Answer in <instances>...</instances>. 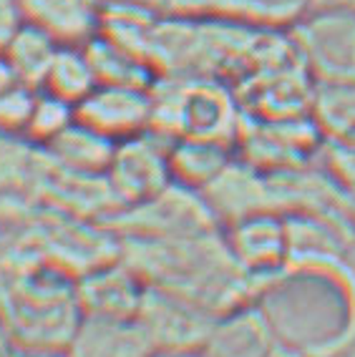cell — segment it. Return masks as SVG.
<instances>
[{
	"instance_id": "8",
	"label": "cell",
	"mask_w": 355,
	"mask_h": 357,
	"mask_svg": "<svg viewBox=\"0 0 355 357\" xmlns=\"http://www.w3.org/2000/svg\"><path fill=\"white\" fill-rule=\"evenodd\" d=\"M76 119L114 141L131 139L152 128L154 93L146 86L99 83L76 106Z\"/></svg>"
},
{
	"instance_id": "21",
	"label": "cell",
	"mask_w": 355,
	"mask_h": 357,
	"mask_svg": "<svg viewBox=\"0 0 355 357\" xmlns=\"http://www.w3.org/2000/svg\"><path fill=\"white\" fill-rule=\"evenodd\" d=\"M317 166L335 186L342 202L355 204V144H330L323 141L317 153Z\"/></svg>"
},
{
	"instance_id": "10",
	"label": "cell",
	"mask_w": 355,
	"mask_h": 357,
	"mask_svg": "<svg viewBox=\"0 0 355 357\" xmlns=\"http://www.w3.org/2000/svg\"><path fill=\"white\" fill-rule=\"evenodd\" d=\"M282 347L280 330L262 305L232 307L217 314L202 352L207 357H275Z\"/></svg>"
},
{
	"instance_id": "28",
	"label": "cell",
	"mask_w": 355,
	"mask_h": 357,
	"mask_svg": "<svg viewBox=\"0 0 355 357\" xmlns=\"http://www.w3.org/2000/svg\"><path fill=\"white\" fill-rule=\"evenodd\" d=\"M8 330L3 327V322H0V357H10L13 352H10V342H8Z\"/></svg>"
},
{
	"instance_id": "23",
	"label": "cell",
	"mask_w": 355,
	"mask_h": 357,
	"mask_svg": "<svg viewBox=\"0 0 355 357\" xmlns=\"http://www.w3.org/2000/svg\"><path fill=\"white\" fill-rule=\"evenodd\" d=\"M305 357H355V330H345L335 337L303 352Z\"/></svg>"
},
{
	"instance_id": "27",
	"label": "cell",
	"mask_w": 355,
	"mask_h": 357,
	"mask_svg": "<svg viewBox=\"0 0 355 357\" xmlns=\"http://www.w3.org/2000/svg\"><path fill=\"white\" fill-rule=\"evenodd\" d=\"M152 357H207L202 350H157Z\"/></svg>"
},
{
	"instance_id": "3",
	"label": "cell",
	"mask_w": 355,
	"mask_h": 357,
	"mask_svg": "<svg viewBox=\"0 0 355 357\" xmlns=\"http://www.w3.org/2000/svg\"><path fill=\"white\" fill-rule=\"evenodd\" d=\"M287 36L315 83L355 78V8L307 6Z\"/></svg>"
},
{
	"instance_id": "9",
	"label": "cell",
	"mask_w": 355,
	"mask_h": 357,
	"mask_svg": "<svg viewBox=\"0 0 355 357\" xmlns=\"http://www.w3.org/2000/svg\"><path fill=\"white\" fill-rule=\"evenodd\" d=\"M199 194L215 214L217 224H232L267 209L280 211L273 176L260 172L242 156H235L232 164Z\"/></svg>"
},
{
	"instance_id": "20",
	"label": "cell",
	"mask_w": 355,
	"mask_h": 357,
	"mask_svg": "<svg viewBox=\"0 0 355 357\" xmlns=\"http://www.w3.org/2000/svg\"><path fill=\"white\" fill-rule=\"evenodd\" d=\"M73 121H76V106L73 103L38 89L36 106H33L31 121H28L26 128V139H31L33 144L45 149L53 139L64 134Z\"/></svg>"
},
{
	"instance_id": "1",
	"label": "cell",
	"mask_w": 355,
	"mask_h": 357,
	"mask_svg": "<svg viewBox=\"0 0 355 357\" xmlns=\"http://www.w3.org/2000/svg\"><path fill=\"white\" fill-rule=\"evenodd\" d=\"M152 128L169 141L204 136L235 144L242 123L237 93L217 76H161L152 86Z\"/></svg>"
},
{
	"instance_id": "22",
	"label": "cell",
	"mask_w": 355,
	"mask_h": 357,
	"mask_svg": "<svg viewBox=\"0 0 355 357\" xmlns=\"http://www.w3.org/2000/svg\"><path fill=\"white\" fill-rule=\"evenodd\" d=\"M36 96H38V89H33L28 83H18L6 93H0V139L26 136Z\"/></svg>"
},
{
	"instance_id": "6",
	"label": "cell",
	"mask_w": 355,
	"mask_h": 357,
	"mask_svg": "<svg viewBox=\"0 0 355 357\" xmlns=\"http://www.w3.org/2000/svg\"><path fill=\"white\" fill-rule=\"evenodd\" d=\"M136 319L154 350H202L217 314L177 292L146 284Z\"/></svg>"
},
{
	"instance_id": "11",
	"label": "cell",
	"mask_w": 355,
	"mask_h": 357,
	"mask_svg": "<svg viewBox=\"0 0 355 357\" xmlns=\"http://www.w3.org/2000/svg\"><path fill=\"white\" fill-rule=\"evenodd\" d=\"M146 282L124 261H101L76 282V297L83 317L133 319L139 314Z\"/></svg>"
},
{
	"instance_id": "19",
	"label": "cell",
	"mask_w": 355,
	"mask_h": 357,
	"mask_svg": "<svg viewBox=\"0 0 355 357\" xmlns=\"http://www.w3.org/2000/svg\"><path fill=\"white\" fill-rule=\"evenodd\" d=\"M58 48H61V43H56L48 33L31 26V23H23V28L15 33L13 40L6 45L3 56L10 61L20 83H28L33 89H41Z\"/></svg>"
},
{
	"instance_id": "14",
	"label": "cell",
	"mask_w": 355,
	"mask_h": 357,
	"mask_svg": "<svg viewBox=\"0 0 355 357\" xmlns=\"http://www.w3.org/2000/svg\"><path fill=\"white\" fill-rule=\"evenodd\" d=\"M237 156L235 144L204 136H182L169 144L171 181L204 192Z\"/></svg>"
},
{
	"instance_id": "7",
	"label": "cell",
	"mask_w": 355,
	"mask_h": 357,
	"mask_svg": "<svg viewBox=\"0 0 355 357\" xmlns=\"http://www.w3.org/2000/svg\"><path fill=\"white\" fill-rule=\"evenodd\" d=\"M229 255L254 280H270L290 264V222L285 211L267 209L227 224Z\"/></svg>"
},
{
	"instance_id": "18",
	"label": "cell",
	"mask_w": 355,
	"mask_h": 357,
	"mask_svg": "<svg viewBox=\"0 0 355 357\" xmlns=\"http://www.w3.org/2000/svg\"><path fill=\"white\" fill-rule=\"evenodd\" d=\"M96 86H99V78H96L86 48L83 45H61L41 89L78 106Z\"/></svg>"
},
{
	"instance_id": "25",
	"label": "cell",
	"mask_w": 355,
	"mask_h": 357,
	"mask_svg": "<svg viewBox=\"0 0 355 357\" xmlns=\"http://www.w3.org/2000/svg\"><path fill=\"white\" fill-rule=\"evenodd\" d=\"M18 83H20V78L15 76L10 61L0 53V93H6L8 89H13V86H18Z\"/></svg>"
},
{
	"instance_id": "26",
	"label": "cell",
	"mask_w": 355,
	"mask_h": 357,
	"mask_svg": "<svg viewBox=\"0 0 355 357\" xmlns=\"http://www.w3.org/2000/svg\"><path fill=\"white\" fill-rule=\"evenodd\" d=\"M10 357H68L66 350H38V347H20Z\"/></svg>"
},
{
	"instance_id": "4",
	"label": "cell",
	"mask_w": 355,
	"mask_h": 357,
	"mask_svg": "<svg viewBox=\"0 0 355 357\" xmlns=\"http://www.w3.org/2000/svg\"><path fill=\"white\" fill-rule=\"evenodd\" d=\"M114 227L126 239H169L212 231L217 219L202 194L171 181L157 197L116 211Z\"/></svg>"
},
{
	"instance_id": "5",
	"label": "cell",
	"mask_w": 355,
	"mask_h": 357,
	"mask_svg": "<svg viewBox=\"0 0 355 357\" xmlns=\"http://www.w3.org/2000/svg\"><path fill=\"white\" fill-rule=\"evenodd\" d=\"M169 144L171 141L154 128L116 144L106 181L119 209L141 204L171 184Z\"/></svg>"
},
{
	"instance_id": "12",
	"label": "cell",
	"mask_w": 355,
	"mask_h": 357,
	"mask_svg": "<svg viewBox=\"0 0 355 357\" xmlns=\"http://www.w3.org/2000/svg\"><path fill=\"white\" fill-rule=\"evenodd\" d=\"M154 344L136 317H81L66 355L68 357H152Z\"/></svg>"
},
{
	"instance_id": "16",
	"label": "cell",
	"mask_w": 355,
	"mask_h": 357,
	"mask_svg": "<svg viewBox=\"0 0 355 357\" xmlns=\"http://www.w3.org/2000/svg\"><path fill=\"white\" fill-rule=\"evenodd\" d=\"M91 58L99 83H116V86H146L152 89L159 73L149 58L131 51L124 43L114 40L106 33H96L89 43L83 45Z\"/></svg>"
},
{
	"instance_id": "15",
	"label": "cell",
	"mask_w": 355,
	"mask_h": 357,
	"mask_svg": "<svg viewBox=\"0 0 355 357\" xmlns=\"http://www.w3.org/2000/svg\"><path fill=\"white\" fill-rule=\"evenodd\" d=\"M116 144L119 141L108 139L101 131H96L76 119L64 134L45 146V153L58 169H66L71 174L106 176L108 164L114 159Z\"/></svg>"
},
{
	"instance_id": "24",
	"label": "cell",
	"mask_w": 355,
	"mask_h": 357,
	"mask_svg": "<svg viewBox=\"0 0 355 357\" xmlns=\"http://www.w3.org/2000/svg\"><path fill=\"white\" fill-rule=\"evenodd\" d=\"M23 23H26V18H23L18 0H0V53L6 51V45L13 40V36L23 28Z\"/></svg>"
},
{
	"instance_id": "29",
	"label": "cell",
	"mask_w": 355,
	"mask_h": 357,
	"mask_svg": "<svg viewBox=\"0 0 355 357\" xmlns=\"http://www.w3.org/2000/svg\"><path fill=\"white\" fill-rule=\"evenodd\" d=\"M310 6H338V8H355V0H310Z\"/></svg>"
},
{
	"instance_id": "13",
	"label": "cell",
	"mask_w": 355,
	"mask_h": 357,
	"mask_svg": "<svg viewBox=\"0 0 355 357\" xmlns=\"http://www.w3.org/2000/svg\"><path fill=\"white\" fill-rule=\"evenodd\" d=\"M23 18L61 45H86L101 31L96 0H18Z\"/></svg>"
},
{
	"instance_id": "2",
	"label": "cell",
	"mask_w": 355,
	"mask_h": 357,
	"mask_svg": "<svg viewBox=\"0 0 355 357\" xmlns=\"http://www.w3.org/2000/svg\"><path fill=\"white\" fill-rule=\"evenodd\" d=\"M3 327L23 347L64 350L68 347L83 312L78 307L76 287L58 277L20 275L0 289Z\"/></svg>"
},
{
	"instance_id": "30",
	"label": "cell",
	"mask_w": 355,
	"mask_h": 357,
	"mask_svg": "<svg viewBox=\"0 0 355 357\" xmlns=\"http://www.w3.org/2000/svg\"><path fill=\"white\" fill-rule=\"evenodd\" d=\"M119 3H126V0H96V6L101 8V10H106V8L119 6Z\"/></svg>"
},
{
	"instance_id": "17",
	"label": "cell",
	"mask_w": 355,
	"mask_h": 357,
	"mask_svg": "<svg viewBox=\"0 0 355 357\" xmlns=\"http://www.w3.org/2000/svg\"><path fill=\"white\" fill-rule=\"evenodd\" d=\"M310 119L323 141L355 144V78L317 81Z\"/></svg>"
}]
</instances>
